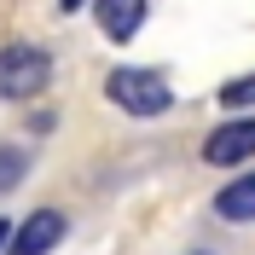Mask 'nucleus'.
<instances>
[{"instance_id": "8", "label": "nucleus", "mask_w": 255, "mask_h": 255, "mask_svg": "<svg viewBox=\"0 0 255 255\" xmlns=\"http://www.w3.org/2000/svg\"><path fill=\"white\" fill-rule=\"evenodd\" d=\"M23 180V151L17 145H0V191H12Z\"/></svg>"}, {"instance_id": "4", "label": "nucleus", "mask_w": 255, "mask_h": 255, "mask_svg": "<svg viewBox=\"0 0 255 255\" xmlns=\"http://www.w3.org/2000/svg\"><path fill=\"white\" fill-rule=\"evenodd\" d=\"M203 157H209V168H232V162L255 157V122H221L209 133Z\"/></svg>"}, {"instance_id": "7", "label": "nucleus", "mask_w": 255, "mask_h": 255, "mask_svg": "<svg viewBox=\"0 0 255 255\" xmlns=\"http://www.w3.org/2000/svg\"><path fill=\"white\" fill-rule=\"evenodd\" d=\"M244 105H255V76H238L221 87V111H244Z\"/></svg>"}, {"instance_id": "6", "label": "nucleus", "mask_w": 255, "mask_h": 255, "mask_svg": "<svg viewBox=\"0 0 255 255\" xmlns=\"http://www.w3.org/2000/svg\"><path fill=\"white\" fill-rule=\"evenodd\" d=\"M215 215H221V221H255V174H238L232 186H221Z\"/></svg>"}, {"instance_id": "10", "label": "nucleus", "mask_w": 255, "mask_h": 255, "mask_svg": "<svg viewBox=\"0 0 255 255\" xmlns=\"http://www.w3.org/2000/svg\"><path fill=\"white\" fill-rule=\"evenodd\" d=\"M6 238H12V226H6V221H0V244H6Z\"/></svg>"}, {"instance_id": "5", "label": "nucleus", "mask_w": 255, "mask_h": 255, "mask_svg": "<svg viewBox=\"0 0 255 255\" xmlns=\"http://www.w3.org/2000/svg\"><path fill=\"white\" fill-rule=\"evenodd\" d=\"M93 17L111 41H133L145 23V0H93Z\"/></svg>"}, {"instance_id": "1", "label": "nucleus", "mask_w": 255, "mask_h": 255, "mask_svg": "<svg viewBox=\"0 0 255 255\" xmlns=\"http://www.w3.org/2000/svg\"><path fill=\"white\" fill-rule=\"evenodd\" d=\"M105 93H111V105H122L128 116H162L168 105H174L168 81H162L157 70H139V64H122V70H111Z\"/></svg>"}, {"instance_id": "9", "label": "nucleus", "mask_w": 255, "mask_h": 255, "mask_svg": "<svg viewBox=\"0 0 255 255\" xmlns=\"http://www.w3.org/2000/svg\"><path fill=\"white\" fill-rule=\"evenodd\" d=\"M58 6H64V12H81V6H87V0H58Z\"/></svg>"}, {"instance_id": "3", "label": "nucleus", "mask_w": 255, "mask_h": 255, "mask_svg": "<svg viewBox=\"0 0 255 255\" xmlns=\"http://www.w3.org/2000/svg\"><path fill=\"white\" fill-rule=\"evenodd\" d=\"M64 232H70V221H64L58 209H35V215H23V226H12L6 250L12 255H47V250L64 244Z\"/></svg>"}, {"instance_id": "2", "label": "nucleus", "mask_w": 255, "mask_h": 255, "mask_svg": "<svg viewBox=\"0 0 255 255\" xmlns=\"http://www.w3.org/2000/svg\"><path fill=\"white\" fill-rule=\"evenodd\" d=\"M52 81V58L41 47H0V99H35Z\"/></svg>"}]
</instances>
